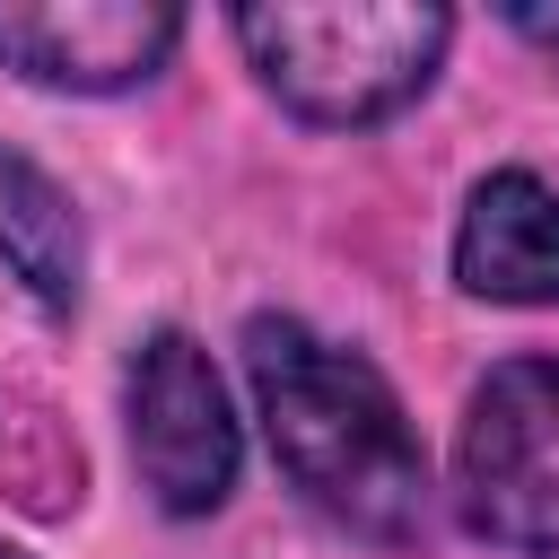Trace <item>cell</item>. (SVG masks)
Instances as JSON below:
<instances>
[{"instance_id": "6", "label": "cell", "mask_w": 559, "mask_h": 559, "mask_svg": "<svg viewBox=\"0 0 559 559\" xmlns=\"http://www.w3.org/2000/svg\"><path fill=\"white\" fill-rule=\"evenodd\" d=\"M454 288L480 306H559V192L533 166H498L463 192Z\"/></svg>"}, {"instance_id": "5", "label": "cell", "mask_w": 559, "mask_h": 559, "mask_svg": "<svg viewBox=\"0 0 559 559\" xmlns=\"http://www.w3.org/2000/svg\"><path fill=\"white\" fill-rule=\"evenodd\" d=\"M183 52L166 0H0V70L52 96H131Z\"/></svg>"}, {"instance_id": "3", "label": "cell", "mask_w": 559, "mask_h": 559, "mask_svg": "<svg viewBox=\"0 0 559 559\" xmlns=\"http://www.w3.org/2000/svg\"><path fill=\"white\" fill-rule=\"evenodd\" d=\"M454 515L507 559H559V358H498L463 393Z\"/></svg>"}, {"instance_id": "4", "label": "cell", "mask_w": 559, "mask_h": 559, "mask_svg": "<svg viewBox=\"0 0 559 559\" xmlns=\"http://www.w3.org/2000/svg\"><path fill=\"white\" fill-rule=\"evenodd\" d=\"M122 428H131V472H140V489H148L157 515L201 524V515H218L236 498L245 419L227 402L218 358L183 323L140 332V349L122 367Z\"/></svg>"}, {"instance_id": "10", "label": "cell", "mask_w": 559, "mask_h": 559, "mask_svg": "<svg viewBox=\"0 0 559 559\" xmlns=\"http://www.w3.org/2000/svg\"><path fill=\"white\" fill-rule=\"evenodd\" d=\"M0 559H26V550H17V542H0Z\"/></svg>"}, {"instance_id": "1", "label": "cell", "mask_w": 559, "mask_h": 559, "mask_svg": "<svg viewBox=\"0 0 559 559\" xmlns=\"http://www.w3.org/2000/svg\"><path fill=\"white\" fill-rule=\"evenodd\" d=\"M236 349H245L253 419L271 437L280 480L349 542L411 550L428 533L437 480H428V445H419L393 376L358 341H332L323 323L271 314V306L245 314Z\"/></svg>"}, {"instance_id": "9", "label": "cell", "mask_w": 559, "mask_h": 559, "mask_svg": "<svg viewBox=\"0 0 559 559\" xmlns=\"http://www.w3.org/2000/svg\"><path fill=\"white\" fill-rule=\"evenodd\" d=\"M507 26H515V35H524V44H542V52H550V61H559V9H515V17H507Z\"/></svg>"}, {"instance_id": "2", "label": "cell", "mask_w": 559, "mask_h": 559, "mask_svg": "<svg viewBox=\"0 0 559 559\" xmlns=\"http://www.w3.org/2000/svg\"><path fill=\"white\" fill-rule=\"evenodd\" d=\"M253 87L306 122V131H384L411 114L445 52H454V9L437 0H280V9H236L227 17Z\"/></svg>"}, {"instance_id": "8", "label": "cell", "mask_w": 559, "mask_h": 559, "mask_svg": "<svg viewBox=\"0 0 559 559\" xmlns=\"http://www.w3.org/2000/svg\"><path fill=\"white\" fill-rule=\"evenodd\" d=\"M0 489L26 507V515H70L79 489H87V463H79V437L35 411V402H0Z\"/></svg>"}, {"instance_id": "7", "label": "cell", "mask_w": 559, "mask_h": 559, "mask_svg": "<svg viewBox=\"0 0 559 559\" xmlns=\"http://www.w3.org/2000/svg\"><path fill=\"white\" fill-rule=\"evenodd\" d=\"M0 271L44 314H70L87 288V218L70 183H52V166H35L9 140H0Z\"/></svg>"}]
</instances>
